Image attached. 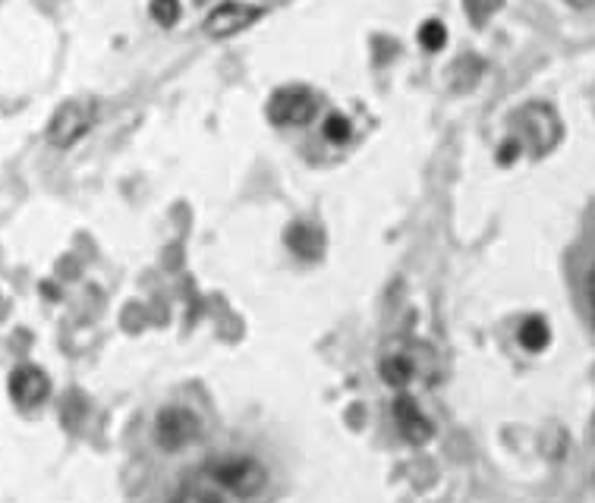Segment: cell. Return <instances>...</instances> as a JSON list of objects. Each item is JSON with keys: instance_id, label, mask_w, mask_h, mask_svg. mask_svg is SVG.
Listing matches in <instances>:
<instances>
[{"instance_id": "15", "label": "cell", "mask_w": 595, "mask_h": 503, "mask_svg": "<svg viewBox=\"0 0 595 503\" xmlns=\"http://www.w3.org/2000/svg\"><path fill=\"white\" fill-rule=\"evenodd\" d=\"M325 139L334 142V145H344L350 139V120L340 117V114H331L325 120Z\"/></svg>"}, {"instance_id": "16", "label": "cell", "mask_w": 595, "mask_h": 503, "mask_svg": "<svg viewBox=\"0 0 595 503\" xmlns=\"http://www.w3.org/2000/svg\"><path fill=\"white\" fill-rule=\"evenodd\" d=\"M517 151H520V142L514 139V142H507L504 148H501V155H498V161L501 164H510V161H514L517 158Z\"/></svg>"}, {"instance_id": "8", "label": "cell", "mask_w": 595, "mask_h": 503, "mask_svg": "<svg viewBox=\"0 0 595 503\" xmlns=\"http://www.w3.org/2000/svg\"><path fill=\"white\" fill-rule=\"evenodd\" d=\"M394 415H397V425H400V431H403V437H407V441H413V444L429 441L432 428H429L425 415L419 412V406L410 397H400L394 403Z\"/></svg>"}, {"instance_id": "9", "label": "cell", "mask_w": 595, "mask_h": 503, "mask_svg": "<svg viewBox=\"0 0 595 503\" xmlns=\"http://www.w3.org/2000/svg\"><path fill=\"white\" fill-rule=\"evenodd\" d=\"M287 243H290L293 252H300L306 258H315L318 252H322V233H318L315 227H309V224H293L287 230Z\"/></svg>"}, {"instance_id": "14", "label": "cell", "mask_w": 595, "mask_h": 503, "mask_svg": "<svg viewBox=\"0 0 595 503\" xmlns=\"http://www.w3.org/2000/svg\"><path fill=\"white\" fill-rule=\"evenodd\" d=\"M148 10H152V19L158 26H174L180 19V0H152Z\"/></svg>"}, {"instance_id": "5", "label": "cell", "mask_w": 595, "mask_h": 503, "mask_svg": "<svg viewBox=\"0 0 595 503\" xmlns=\"http://www.w3.org/2000/svg\"><path fill=\"white\" fill-rule=\"evenodd\" d=\"M318 114L315 95L306 89H281L268 101V117L278 126H306Z\"/></svg>"}, {"instance_id": "1", "label": "cell", "mask_w": 595, "mask_h": 503, "mask_svg": "<svg viewBox=\"0 0 595 503\" xmlns=\"http://www.w3.org/2000/svg\"><path fill=\"white\" fill-rule=\"evenodd\" d=\"M215 481L221 488H227L230 494L237 497H255L262 494L265 485H268V472L259 459L252 456H233V459H224L221 466H215Z\"/></svg>"}, {"instance_id": "6", "label": "cell", "mask_w": 595, "mask_h": 503, "mask_svg": "<svg viewBox=\"0 0 595 503\" xmlns=\"http://www.w3.org/2000/svg\"><path fill=\"white\" fill-rule=\"evenodd\" d=\"M196 434H199V419L189 409H183V406L161 409L158 422H155V437L167 453H174V450L186 447L189 441H196Z\"/></svg>"}, {"instance_id": "4", "label": "cell", "mask_w": 595, "mask_h": 503, "mask_svg": "<svg viewBox=\"0 0 595 503\" xmlns=\"http://www.w3.org/2000/svg\"><path fill=\"white\" fill-rule=\"evenodd\" d=\"M262 16V7L255 4H243V0H224L215 10L205 16V35L211 38H233L246 32L255 19Z\"/></svg>"}, {"instance_id": "13", "label": "cell", "mask_w": 595, "mask_h": 503, "mask_svg": "<svg viewBox=\"0 0 595 503\" xmlns=\"http://www.w3.org/2000/svg\"><path fill=\"white\" fill-rule=\"evenodd\" d=\"M498 7H501V0H463V10L473 19V26H485L488 19L498 13Z\"/></svg>"}, {"instance_id": "2", "label": "cell", "mask_w": 595, "mask_h": 503, "mask_svg": "<svg viewBox=\"0 0 595 503\" xmlns=\"http://www.w3.org/2000/svg\"><path fill=\"white\" fill-rule=\"evenodd\" d=\"M95 107L89 101H63L51 123H48V142L54 148H70L92 129Z\"/></svg>"}, {"instance_id": "3", "label": "cell", "mask_w": 595, "mask_h": 503, "mask_svg": "<svg viewBox=\"0 0 595 503\" xmlns=\"http://www.w3.org/2000/svg\"><path fill=\"white\" fill-rule=\"evenodd\" d=\"M520 133L536 155H548L561 142V120L548 104H529L520 111Z\"/></svg>"}, {"instance_id": "10", "label": "cell", "mask_w": 595, "mask_h": 503, "mask_svg": "<svg viewBox=\"0 0 595 503\" xmlns=\"http://www.w3.org/2000/svg\"><path fill=\"white\" fill-rule=\"evenodd\" d=\"M520 343L529 349V353H542V349L551 343V331L545 318H526L520 327Z\"/></svg>"}, {"instance_id": "18", "label": "cell", "mask_w": 595, "mask_h": 503, "mask_svg": "<svg viewBox=\"0 0 595 503\" xmlns=\"http://www.w3.org/2000/svg\"><path fill=\"white\" fill-rule=\"evenodd\" d=\"M567 4H570V7H589L592 0H567Z\"/></svg>"}, {"instance_id": "7", "label": "cell", "mask_w": 595, "mask_h": 503, "mask_svg": "<svg viewBox=\"0 0 595 503\" xmlns=\"http://www.w3.org/2000/svg\"><path fill=\"white\" fill-rule=\"evenodd\" d=\"M51 393V381L41 368L35 365H19L10 375V397L19 406H38Z\"/></svg>"}, {"instance_id": "12", "label": "cell", "mask_w": 595, "mask_h": 503, "mask_svg": "<svg viewBox=\"0 0 595 503\" xmlns=\"http://www.w3.org/2000/svg\"><path fill=\"white\" fill-rule=\"evenodd\" d=\"M419 45L425 51H441L448 45V29H444L438 19H429V23H422V29H419Z\"/></svg>"}, {"instance_id": "17", "label": "cell", "mask_w": 595, "mask_h": 503, "mask_svg": "<svg viewBox=\"0 0 595 503\" xmlns=\"http://www.w3.org/2000/svg\"><path fill=\"white\" fill-rule=\"evenodd\" d=\"M586 293H589V309H592V321H595V265H592L589 280H586Z\"/></svg>"}, {"instance_id": "11", "label": "cell", "mask_w": 595, "mask_h": 503, "mask_svg": "<svg viewBox=\"0 0 595 503\" xmlns=\"http://www.w3.org/2000/svg\"><path fill=\"white\" fill-rule=\"evenodd\" d=\"M381 378H385L388 384H394V387H403L413 378V365L403 356H391V359L381 362Z\"/></svg>"}]
</instances>
